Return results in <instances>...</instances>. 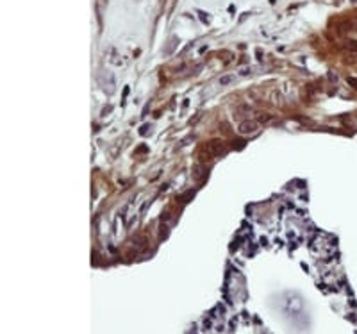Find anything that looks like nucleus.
<instances>
[{"mask_svg":"<svg viewBox=\"0 0 357 334\" xmlns=\"http://www.w3.org/2000/svg\"><path fill=\"white\" fill-rule=\"evenodd\" d=\"M237 130H239V134H254L257 130V123L255 121H243V123H239Z\"/></svg>","mask_w":357,"mask_h":334,"instance_id":"1","label":"nucleus"},{"mask_svg":"<svg viewBox=\"0 0 357 334\" xmlns=\"http://www.w3.org/2000/svg\"><path fill=\"white\" fill-rule=\"evenodd\" d=\"M259 120H261V121H268V120H270V116H264V114H263V116H261Z\"/></svg>","mask_w":357,"mask_h":334,"instance_id":"7","label":"nucleus"},{"mask_svg":"<svg viewBox=\"0 0 357 334\" xmlns=\"http://www.w3.org/2000/svg\"><path fill=\"white\" fill-rule=\"evenodd\" d=\"M232 80H234V77H232V75H223V77L220 79V84L221 86H227V84H230Z\"/></svg>","mask_w":357,"mask_h":334,"instance_id":"3","label":"nucleus"},{"mask_svg":"<svg viewBox=\"0 0 357 334\" xmlns=\"http://www.w3.org/2000/svg\"><path fill=\"white\" fill-rule=\"evenodd\" d=\"M209 150H211L213 154H220V152H223V147H221L220 141H211L209 143Z\"/></svg>","mask_w":357,"mask_h":334,"instance_id":"2","label":"nucleus"},{"mask_svg":"<svg viewBox=\"0 0 357 334\" xmlns=\"http://www.w3.org/2000/svg\"><path fill=\"white\" fill-rule=\"evenodd\" d=\"M346 82H348L350 86H354V88H357V79H354V77H348V79H346Z\"/></svg>","mask_w":357,"mask_h":334,"instance_id":"5","label":"nucleus"},{"mask_svg":"<svg viewBox=\"0 0 357 334\" xmlns=\"http://www.w3.org/2000/svg\"><path fill=\"white\" fill-rule=\"evenodd\" d=\"M328 79H330V80H337V77H336L334 73H328Z\"/></svg>","mask_w":357,"mask_h":334,"instance_id":"6","label":"nucleus"},{"mask_svg":"<svg viewBox=\"0 0 357 334\" xmlns=\"http://www.w3.org/2000/svg\"><path fill=\"white\" fill-rule=\"evenodd\" d=\"M345 48H348V50H357V43H355V41H350V43H346V45H345Z\"/></svg>","mask_w":357,"mask_h":334,"instance_id":"4","label":"nucleus"}]
</instances>
